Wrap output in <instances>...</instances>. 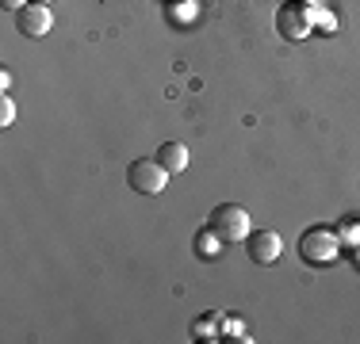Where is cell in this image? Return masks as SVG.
Segmentation results:
<instances>
[{
    "label": "cell",
    "mask_w": 360,
    "mask_h": 344,
    "mask_svg": "<svg viewBox=\"0 0 360 344\" xmlns=\"http://www.w3.org/2000/svg\"><path fill=\"white\" fill-rule=\"evenodd\" d=\"M211 230L226 241V245H238V241L250 237V211L238 203H219L211 211Z\"/></svg>",
    "instance_id": "6da1fadb"
},
{
    "label": "cell",
    "mask_w": 360,
    "mask_h": 344,
    "mask_svg": "<svg viewBox=\"0 0 360 344\" xmlns=\"http://www.w3.org/2000/svg\"><path fill=\"white\" fill-rule=\"evenodd\" d=\"M127 184H131L139 195H161L165 184H169V168L161 165L158 157H139V161H131V168H127Z\"/></svg>",
    "instance_id": "7a4b0ae2"
},
{
    "label": "cell",
    "mask_w": 360,
    "mask_h": 344,
    "mask_svg": "<svg viewBox=\"0 0 360 344\" xmlns=\"http://www.w3.org/2000/svg\"><path fill=\"white\" fill-rule=\"evenodd\" d=\"M311 20H314V8L299 4V0H288V4L276 12V31L284 34L288 42H299V39L311 34Z\"/></svg>",
    "instance_id": "3957f363"
},
{
    "label": "cell",
    "mask_w": 360,
    "mask_h": 344,
    "mask_svg": "<svg viewBox=\"0 0 360 344\" xmlns=\"http://www.w3.org/2000/svg\"><path fill=\"white\" fill-rule=\"evenodd\" d=\"M245 253H250L253 264L269 268V264L280 260V253H284V241H280L276 230H250V237H245Z\"/></svg>",
    "instance_id": "277c9868"
},
{
    "label": "cell",
    "mask_w": 360,
    "mask_h": 344,
    "mask_svg": "<svg viewBox=\"0 0 360 344\" xmlns=\"http://www.w3.org/2000/svg\"><path fill=\"white\" fill-rule=\"evenodd\" d=\"M338 245H341V237H338V234H330L326 226H319V230H311V234L303 237L299 253H303V260H307V264H330L333 256H338Z\"/></svg>",
    "instance_id": "5b68a950"
},
{
    "label": "cell",
    "mask_w": 360,
    "mask_h": 344,
    "mask_svg": "<svg viewBox=\"0 0 360 344\" xmlns=\"http://www.w3.org/2000/svg\"><path fill=\"white\" fill-rule=\"evenodd\" d=\"M15 27H20L27 39H42L50 27H54V15H50V4H23L15 12Z\"/></svg>",
    "instance_id": "8992f818"
},
{
    "label": "cell",
    "mask_w": 360,
    "mask_h": 344,
    "mask_svg": "<svg viewBox=\"0 0 360 344\" xmlns=\"http://www.w3.org/2000/svg\"><path fill=\"white\" fill-rule=\"evenodd\" d=\"M222 245H226V241H222L211 226H203L200 234H195V256H200V260H219Z\"/></svg>",
    "instance_id": "52a82bcc"
},
{
    "label": "cell",
    "mask_w": 360,
    "mask_h": 344,
    "mask_svg": "<svg viewBox=\"0 0 360 344\" xmlns=\"http://www.w3.org/2000/svg\"><path fill=\"white\" fill-rule=\"evenodd\" d=\"M158 161L169 168V176H176V172L188 168V150H184L180 142H165V145L158 150Z\"/></svg>",
    "instance_id": "ba28073f"
},
{
    "label": "cell",
    "mask_w": 360,
    "mask_h": 344,
    "mask_svg": "<svg viewBox=\"0 0 360 344\" xmlns=\"http://www.w3.org/2000/svg\"><path fill=\"white\" fill-rule=\"evenodd\" d=\"M15 123V103H12V96H0V126H12Z\"/></svg>",
    "instance_id": "9c48e42d"
},
{
    "label": "cell",
    "mask_w": 360,
    "mask_h": 344,
    "mask_svg": "<svg viewBox=\"0 0 360 344\" xmlns=\"http://www.w3.org/2000/svg\"><path fill=\"white\" fill-rule=\"evenodd\" d=\"M192 333H195V340H207L211 337V322H207V317H195Z\"/></svg>",
    "instance_id": "30bf717a"
},
{
    "label": "cell",
    "mask_w": 360,
    "mask_h": 344,
    "mask_svg": "<svg viewBox=\"0 0 360 344\" xmlns=\"http://www.w3.org/2000/svg\"><path fill=\"white\" fill-rule=\"evenodd\" d=\"M0 4H4L8 12H20V8H23V0H0Z\"/></svg>",
    "instance_id": "8fae6325"
},
{
    "label": "cell",
    "mask_w": 360,
    "mask_h": 344,
    "mask_svg": "<svg viewBox=\"0 0 360 344\" xmlns=\"http://www.w3.org/2000/svg\"><path fill=\"white\" fill-rule=\"evenodd\" d=\"M31 4H50V0H31Z\"/></svg>",
    "instance_id": "7c38bea8"
}]
</instances>
